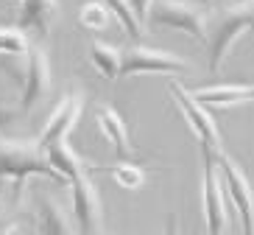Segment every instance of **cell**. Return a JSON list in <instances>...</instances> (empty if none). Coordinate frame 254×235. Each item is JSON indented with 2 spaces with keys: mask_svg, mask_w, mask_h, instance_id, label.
<instances>
[{
  "mask_svg": "<svg viewBox=\"0 0 254 235\" xmlns=\"http://www.w3.org/2000/svg\"><path fill=\"white\" fill-rule=\"evenodd\" d=\"M34 176H42L48 182L67 188V179L48 165V159L42 154V149L37 146V140L28 143V140H14V137L0 135V179H11L14 190L20 193L23 185Z\"/></svg>",
  "mask_w": 254,
  "mask_h": 235,
  "instance_id": "1",
  "label": "cell"
},
{
  "mask_svg": "<svg viewBox=\"0 0 254 235\" xmlns=\"http://www.w3.org/2000/svg\"><path fill=\"white\" fill-rule=\"evenodd\" d=\"M243 34H249V20L243 6H229L221 8L215 17H209L207 25V59H209V73H221L226 56L232 53L235 42Z\"/></svg>",
  "mask_w": 254,
  "mask_h": 235,
  "instance_id": "2",
  "label": "cell"
},
{
  "mask_svg": "<svg viewBox=\"0 0 254 235\" xmlns=\"http://www.w3.org/2000/svg\"><path fill=\"white\" fill-rule=\"evenodd\" d=\"M148 25L182 31L187 37H193L195 42L207 45L209 17L201 6H195L193 0H154L151 14H148Z\"/></svg>",
  "mask_w": 254,
  "mask_h": 235,
  "instance_id": "3",
  "label": "cell"
},
{
  "mask_svg": "<svg viewBox=\"0 0 254 235\" xmlns=\"http://www.w3.org/2000/svg\"><path fill=\"white\" fill-rule=\"evenodd\" d=\"M215 157V152L201 149V213L207 235H224L229 224V199H226Z\"/></svg>",
  "mask_w": 254,
  "mask_h": 235,
  "instance_id": "4",
  "label": "cell"
},
{
  "mask_svg": "<svg viewBox=\"0 0 254 235\" xmlns=\"http://www.w3.org/2000/svg\"><path fill=\"white\" fill-rule=\"evenodd\" d=\"M168 90H171L173 104L179 106V112L185 115V121H187V126H190V132H193L195 140L201 143V149L215 152V154L224 152V140H221L218 123H215V118L209 115L207 106L198 104V101L190 95V90H187V87H182L179 81H168Z\"/></svg>",
  "mask_w": 254,
  "mask_h": 235,
  "instance_id": "5",
  "label": "cell"
},
{
  "mask_svg": "<svg viewBox=\"0 0 254 235\" xmlns=\"http://www.w3.org/2000/svg\"><path fill=\"white\" fill-rule=\"evenodd\" d=\"M90 171H81L70 179V199H73V221L78 235H101L104 233V205L95 182L90 179Z\"/></svg>",
  "mask_w": 254,
  "mask_h": 235,
  "instance_id": "6",
  "label": "cell"
},
{
  "mask_svg": "<svg viewBox=\"0 0 254 235\" xmlns=\"http://www.w3.org/2000/svg\"><path fill=\"white\" fill-rule=\"evenodd\" d=\"M218 171H221V182H224L226 199L232 202L235 213L240 219V233L254 235V188L249 185L243 168L235 162L226 152L218 154Z\"/></svg>",
  "mask_w": 254,
  "mask_h": 235,
  "instance_id": "7",
  "label": "cell"
},
{
  "mask_svg": "<svg viewBox=\"0 0 254 235\" xmlns=\"http://www.w3.org/2000/svg\"><path fill=\"white\" fill-rule=\"evenodd\" d=\"M53 70L48 51L42 45H31L25 53V76L20 84V112H34L51 95Z\"/></svg>",
  "mask_w": 254,
  "mask_h": 235,
  "instance_id": "8",
  "label": "cell"
},
{
  "mask_svg": "<svg viewBox=\"0 0 254 235\" xmlns=\"http://www.w3.org/2000/svg\"><path fill=\"white\" fill-rule=\"evenodd\" d=\"M187 70H190V65L176 53L148 48V45H134L123 53L120 78L140 76V73H165V76H171V73H187Z\"/></svg>",
  "mask_w": 254,
  "mask_h": 235,
  "instance_id": "9",
  "label": "cell"
},
{
  "mask_svg": "<svg viewBox=\"0 0 254 235\" xmlns=\"http://www.w3.org/2000/svg\"><path fill=\"white\" fill-rule=\"evenodd\" d=\"M81 109H84V90L75 87V90H70L67 95L56 104V109L51 112L48 123L42 126V132H39V137H37L39 149L45 152V149H51L53 143L70 140V132L75 129V123H78V118H81Z\"/></svg>",
  "mask_w": 254,
  "mask_h": 235,
  "instance_id": "10",
  "label": "cell"
},
{
  "mask_svg": "<svg viewBox=\"0 0 254 235\" xmlns=\"http://www.w3.org/2000/svg\"><path fill=\"white\" fill-rule=\"evenodd\" d=\"M59 23V0H20L17 28L23 34H34L42 42L53 34Z\"/></svg>",
  "mask_w": 254,
  "mask_h": 235,
  "instance_id": "11",
  "label": "cell"
},
{
  "mask_svg": "<svg viewBox=\"0 0 254 235\" xmlns=\"http://www.w3.org/2000/svg\"><path fill=\"white\" fill-rule=\"evenodd\" d=\"M95 121H98V129L104 132V137L112 143V149L120 157V162H137V159L142 157L134 149V143H131V135H128V126H126V121H123V115H120L115 106H109V104L98 106Z\"/></svg>",
  "mask_w": 254,
  "mask_h": 235,
  "instance_id": "12",
  "label": "cell"
},
{
  "mask_svg": "<svg viewBox=\"0 0 254 235\" xmlns=\"http://www.w3.org/2000/svg\"><path fill=\"white\" fill-rule=\"evenodd\" d=\"M195 101L201 106H215V109H229V106H243L254 101V84L238 81V84H209L190 90Z\"/></svg>",
  "mask_w": 254,
  "mask_h": 235,
  "instance_id": "13",
  "label": "cell"
},
{
  "mask_svg": "<svg viewBox=\"0 0 254 235\" xmlns=\"http://www.w3.org/2000/svg\"><path fill=\"white\" fill-rule=\"evenodd\" d=\"M34 216H37L39 235H78L75 221L70 213L48 193H37L34 199Z\"/></svg>",
  "mask_w": 254,
  "mask_h": 235,
  "instance_id": "14",
  "label": "cell"
},
{
  "mask_svg": "<svg viewBox=\"0 0 254 235\" xmlns=\"http://www.w3.org/2000/svg\"><path fill=\"white\" fill-rule=\"evenodd\" d=\"M90 62L106 81H118L120 78L123 53H120L115 45H106V42H101V39H92L90 42Z\"/></svg>",
  "mask_w": 254,
  "mask_h": 235,
  "instance_id": "15",
  "label": "cell"
},
{
  "mask_svg": "<svg viewBox=\"0 0 254 235\" xmlns=\"http://www.w3.org/2000/svg\"><path fill=\"white\" fill-rule=\"evenodd\" d=\"M106 8H109V14L118 20V25L123 31H126L131 39H140V34H142V25L137 23V17H134V11H131V6H128V0H101Z\"/></svg>",
  "mask_w": 254,
  "mask_h": 235,
  "instance_id": "16",
  "label": "cell"
},
{
  "mask_svg": "<svg viewBox=\"0 0 254 235\" xmlns=\"http://www.w3.org/2000/svg\"><path fill=\"white\" fill-rule=\"evenodd\" d=\"M109 174H112V179L120 185V188H126V190H137L145 185V168H140L137 162H118V165H109L106 168Z\"/></svg>",
  "mask_w": 254,
  "mask_h": 235,
  "instance_id": "17",
  "label": "cell"
},
{
  "mask_svg": "<svg viewBox=\"0 0 254 235\" xmlns=\"http://www.w3.org/2000/svg\"><path fill=\"white\" fill-rule=\"evenodd\" d=\"M78 20H81L84 28L90 31H104L106 25H109V20H112V14H109V8L101 3V0H90V3H84L81 11H78Z\"/></svg>",
  "mask_w": 254,
  "mask_h": 235,
  "instance_id": "18",
  "label": "cell"
},
{
  "mask_svg": "<svg viewBox=\"0 0 254 235\" xmlns=\"http://www.w3.org/2000/svg\"><path fill=\"white\" fill-rule=\"evenodd\" d=\"M31 48L20 28H0V56H25Z\"/></svg>",
  "mask_w": 254,
  "mask_h": 235,
  "instance_id": "19",
  "label": "cell"
},
{
  "mask_svg": "<svg viewBox=\"0 0 254 235\" xmlns=\"http://www.w3.org/2000/svg\"><path fill=\"white\" fill-rule=\"evenodd\" d=\"M17 112H20V101H11L6 92L0 90V132L8 129L17 121Z\"/></svg>",
  "mask_w": 254,
  "mask_h": 235,
  "instance_id": "20",
  "label": "cell"
},
{
  "mask_svg": "<svg viewBox=\"0 0 254 235\" xmlns=\"http://www.w3.org/2000/svg\"><path fill=\"white\" fill-rule=\"evenodd\" d=\"M128 6H131V11H134L137 23H140V25H148V14H151L154 0H128Z\"/></svg>",
  "mask_w": 254,
  "mask_h": 235,
  "instance_id": "21",
  "label": "cell"
},
{
  "mask_svg": "<svg viewBox=\"0 0 254 235\" xmlns=\"http://www.w3.org/2000/svg\"><path fill=\"white\" fill-rule=\"evenodd\" d=\"M20 230V219L11 213H0V235H17Z\"/></svg>",
  "mask_w": 254,
  "mask_h": 235,
  "instance_id": "22",
  "label": "cell"
},
{
  "mask_svg": "<svg viewBox=\"0 0 254 235\" xmlns=\"http://www.w3.org/2000/svg\"><path fill=\"white\" fill-rule=\"evenodd\" d=\"M243 11H246V20H249V31H254V3H246Z\"/></svg>",
  "mask_w": 254,
  "mask_h": 235,
  "instance_id": "23",
  "label": "cell"
},
{
  "mask_svg": "<svg viewBox=\"0 0 254 235\" xmlns=\"http://www.w3.org/2000/svg\"><path fill=\"white\" fill-rule=\"evenodd\" d=\"M179 233V224H176V216H171V221H168V230H165L162 235H176Z\"/></svg>",
  "mask_w": 254,
  "mask_h": 235,
  "instance_id": "24",
  "label": "cell"
},
{
  "mask_svg": "<svg viewBox=\"0 0 254 235\" xmlns=\"http://www.w3.org/2000/svg\"><path fill=\"white\" fill-rule=\"evenodd\" d=\"M246 3H254V0H232V6H246Z\"/></svg>",
  "mask_w": 254,
  "mask_h": 235,
  "instance_id": "25",
  "label": "cell"
},
{
  "mask_svg": "<svg viewBox=\"0 0 254 235\" xmlns=\"http://www.w3.org/2000/svg\"><path fill=\"white\" fill-rule=\"evenodd\" d=\"M193 3H195V6H198V3H212V0H193Z\"/></svg>",
  "mask_w": 254,
  "mask_h": 235,
  "instance_id": "26",
  "label": "cell"
}]
</instances>
